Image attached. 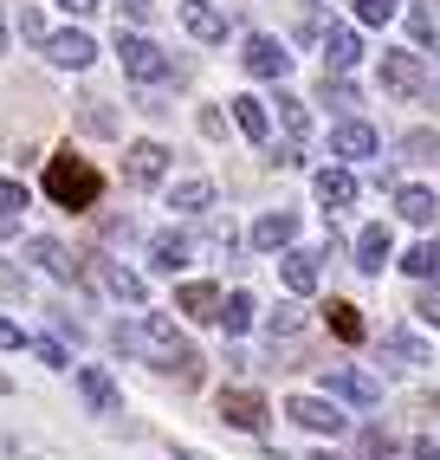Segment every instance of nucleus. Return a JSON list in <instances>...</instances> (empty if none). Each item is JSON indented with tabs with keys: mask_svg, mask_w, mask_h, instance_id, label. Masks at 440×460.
<instances>
[{
	"mask_svg": "<svg viewBox=\"0 0 440 460\" xmlns=\"http://www.w3.org/2000/svg\"><path fill=\"white\" fill-rule=\"evenodd\" d=\"M117 7L130 13V20H149V13H155V0H117Z\"/></svg>",
	"mask_w": 440,
	"mask_h": 460,
	"instance_id": "obj_41",
	"label": "nucleus"
},
{
	"mask_svg": "<svg viewBox=\"0 0 440 460\" xmlns=\"http://www.w3.org/2000/svg\"><path fill=\"white\" fill-rule=\"evenodd\" d=\"M389 253H395V234H389L383 221L356 234V266H363V272H383V266H389Z\"/></svg>",
	"mask_w": 440,
	"mask_h": 460,
	"instance_id": "obj_18",
	"label": "nucleus"
},
{
	"mask_svg": "<svg viewBox=\"0 0 440 460\" xmlns=\"http://www.w3.org/2000/svg\"><path fill=\"white\" fill-rule=\"evenodd\" d=\"M233 124L253 137V143H266V137H272V117H266V104H260V98H233Z\"/></svg>",
	"mask_w": 440,
	"mask_h": 460,
	"instance_id": "obj_26",
	"label": "nucleus"
},
{
	"mask_svg": "<svg viewBox=\"0 0 440 460\" xmlns=\"http://www.w3.org/2000/svg\"><path fill=\"white\" fill-rule=\"evenodd\" d=\"M304 460H337V454H330V447H318V454H304Z\"/></svg>",
	"mask_w": 440,
	"mask_h": 460,
	"instance_id": "obj_45",
	"label": "nucleus"
},
{
	"mask_svg": "<svg viewBox=\"0 0 440 460\" xmlns=\"http://www.w3.org/2000/svg\"><path fill=\"white\" fill-rule=\"evenodd\" d=\"M7 234H20V208H0V240Z\"/></svg>",
	"mask_w": 440,
	"mask_h": 460,
	"instance_id": "obj_43",
	"label": "nucleus"
},
{
	"mask_svg": "<svg viewBox=\"0 0 440 460\" xmlns=\"http://www.w3.org/2000/svg\"><path fill=\"white\" fill-rule=\"evenodd\" d=\"M356 58H363V33H356V26H330V33H324V66L350 72Z\"/></svg>",
	"mask_w": 440,
	"mask_h": 460,
	"instance_id": "obj_17",
	"label": "nucleus"
},
{
	"mask_svg": "<svg viewBox=\"0 0 440 460\" xmlns=\"http://www.w3.org/2000/svg\"><path fill=\"white\" fill-rule=\"evenodd\" d=\"M123 175H130V189H155V181H163L169 175V149L163 143H130V149H123Z\"/></svg>",
	"mask_w": 440,
	"mask_h": 460,
	"instance_id": "obj_7",
	"label": "nucleus"
},
{
	"mask_svg": "<svg viewBox=\"0 0 440 460\" xmlns=\"http://www.w3.org/2000/svg\"><path fill=\"white\" fill-rule=\"evenodd\" d=\"M401 149H408V156H421V163H440V137L434 130H408Z\"/></svg>",
	"mask_w": 440,
	"mask_h": 460,
	"instance_id": "obj_33",
	"label": "nucleus"
},
{
	"mask_svg": "<svg viewBox=\"0 0 440 460\" xmlns=\"http://www.w3.org/2000/svg\"><path fill=\"white\" fill-rule=\"evenodd\" d=\"M0 52H7V26H0Z\"/></svg>",
	"mask_w": 440,
	"mask_h": 460,
	"instance_id": "obj_46",
	"label": "nucleus"
},
{
	"mask_svg": "<svg viewBox=\"0 0 440 460\" xmlns=\"http://www.w3.org/2000/svg\"><path fill=\"white\" fill-rule=\"evenodd\" d=\"M117 344H136V350H149L155 370H169V376H181V383H201V357H195V344L175 331L169 312H143L136 331H117Z\"/></svg>",
	"mask_w": 440,
	"mask_h": 460,
	"instance_id": "obj_1",
	"label": "nucleus"
},
{
	"mask_svg": "<svg viewBox=\"0 0 440 460\" xmlns=\"http://www.w3.org/2000/svg\"><path fill=\"white\" fill-rule=\"evenodd\" d=\"M408 454H415V460H440V441H434V435H421V441H408Z\"/></svg>",
	"mask_w": 440,
	"mask_h": 460,
	"instance_id": "obj_40",
	"label": "nucleus"
},
{
	"mask_svg": "<svg viewBox=\"0 0 440 460\" xmlns=\"http://www.w3.org/2000/svg\"><path fill=\"white\" fill-rule=\"evenodd\" d=\"M324 383H330V395H343V402H356V409L383 402V383L363 376V370H324Z\"/></svg>",
	"mask_w": 440,
	"mask_h": 460,
	"instance_id": "obj_13",
	"label": "nucleus"
},
{
	"mask_svg": "<svg viewBox=\"0 0 440 460\" xmlns=\"http://www.w3.org/2000/svg\"><path fill=\"white\" fill-rule=\"evenodd\" d=\"M78 124H84V130H91V137H110V130H117V117H110V111H104V104H98V98H91V104H84V111H78Z\"/></svg>",
	"mask_w": 440,
	"mask_h": 460,
	"instance_id": "obj_34",
	"label": "nucleus"
},
{
	"mask_svg": "<svg viewBox=\"0 0 440 460\" xmlns=\"http://www.w3.org/2000/svg\"><path fill=\"white\" fill-rule=\"evenodd\" d=\"M383 350H389L395 370H415V363H427V344H421V337H408V331H389Z\"/></svg>",
	"mask_w": 440,
	"mask_h": 460,
	"instance_id": "obj_25",
	"label": "nucleus"
},
{
	"mask_svg": "<svg viewBox=\"0 0 440 460\" xmlns=\"http://www.w3.org/2000/svg\"><path fill=\"white\" fill-rule=\"evenodd\" d=\"M72 383H78V395L91 402V415H123V389L110 383V370H98V363H78Z\"/></svg>",
	"mask_w": 440,
	"mask_h": 460,
	"instance_id": "obj_6",
	"label": "nucleus"
},
{
	"mask_svg": "<svg viewBox=\"0 0 440 460\" xmlns=\"http://www.w3.org/2000/svg\"><path fill=\"white\" fill-rule=\"evenodd\" d=\"M266 331L272 337H292V331H304V312H298V305H278V312L266 318Z\"/></svg>",
	"mask_w": 440,
	"mask_h": 460,
	"instance_id": "obj_35",
	"label": "nucleus"
},
{
	"mask_svg": "<svg viewBox=\"0 0 440 460\" xmlns=\"http://www.w3.org/2000/svg\"><path fill=\"white\" fill-rule=\"evenodd\" d=\"M104 286H110V298H123V305H143V298H149L143 272H130V266H104Z\"/></svg>",
	"mask_w": 440,
	"mask_h": 460,
	"instance_id": "obj_27",
	"label": "nucleus"
},
{
	"mask_svg": "<svg viewBox=\"0 0 440 460\" xmlns=\"http://www.w3.org/2000/svg\"><path fill=\"white\" fill-rule=\"evenodd\" d=\"M311 189H318L324 208H350V201H356V175H350V169H318Z\"/></svg>",
	"mask_w": 440,
	"mask_h": 460,
	"instance_id": "obj_20",
	"label": "nucleus"
},
{
	"mask_svg": "<svg viewBox=\"0 0 440 460\" xmlns=\"http://www.w3.org/2000/svg\"><path fill=\"white\" fill-rule=\"evenodd\" d=\"M415 312H421V324H434V331H440V298H421Z\"/></svg>",
	"mask_w": 440,
	"mask_h": 460,
	"instance_id": "obj_42",
	"label": "nucleus"
},
{
	"mask_svg": "<svg viewBox=\"0 0 440 460\" xmlns=\"http://www.w3.org/2000/svg\"><path fill=\"white\" fill-rule=\"evenodd\" d=\"M253 318H260V298H253V292H227V305H220V324H227V337L253 331Z\"/></svg>",
	"mask_w": 440,
	"mask_h": 460,
	"instance_id": "obj_21",
	"label": "nucleus"
},
{
	"mask_svg": "<svg viewBox=\"0 0 440 460\" xmlns=\"http://www.w3.org/2000/svg\"><path fill=\"white\" fill-rule=\"evenodd\" d=\"M46 195L58 201V208H98V195H104V175L91 169L84 156H52V169H46Z\"/></svg>",
	"mask_w": 440,
	"mask_h": 460,
	"instance_id": "obj_2",
	"label": "nucleus"
},
{
	"mask_svg": "<svg viewBox=\"0 0 440 460\" xmlns=\"http://www.w3.org/2000/svg\"><path fill=\"white\" fill-rule=\"evenodd\" d=\"M292 240H298V214H286V208L253 221V247L260 253H278V247H292Z\"/></svg>",
	"mask_w": 440,
	"mask_h": 460,
	"instance_id": "obj_16",
	"label": "nucleus"
},
{
	"mask_svg": "<svg viewBox=\"0 0 440 460\" xmlns=\"http://www.w3.org/2000/svg\"><path fill=\"white\" fill-rule=\"evenodd\" d=\"M395 208H401V221H415V227H434V214H440L434 189H401V195H395Z\"/></svg>",
	"mask_w": 440,
	"mask_h": 460,
	"instance_id": "obj_24",
	"label": "nucleus"
},
{
	"mask_svg": "<svg viewBox=\"0 0 440 460\" xmlns=\"http://www.w3.org/2000/svg\"><path fill=\"white\" fill-rule=\"evenodd\" d=\"M26 350H33V357L46 363V370H72V357H66V344H58V337H33Z\"/></svg>",
	"mask_w": 440,
	"mask_h": 460,
	"instance_id": "obj_31",
	"label": "nucleus"
},
{
	"mask_svg": "<svg viewBox=\"0 0 440 460\" xmlns=\"http://www.w3.org/2000/svg\"><path fill=\"white\" fill-rule=\"evenodd\" d=\"M383 84L395 91V98H421L427 91V72L415 52H383Z\"/></svg>",
	"mask_w": 440,
	"mask_h": 460,
	"instance_id": "obj_9",
	"label": "nucleus"
},
{
	"mask_svg": "<svg viewBox=\"0 0 440 460\" xmlns=\"http://www.w3.org/2000/svg\"><path fill=\"white\" fill-rule=\"evenodd\" d=\"M240 66L253 72V78H286V72H292V52L278 46L272 33H253V40H246V52H240Z\"/></svg>",
	"mask_w": 440,
	"mask_h": 460,
	"instance_id": "obj_8",
	"label": "nucleus"
},
{
	"mask_svg": "<svg viewBox=\"0 0 440 460\" xmlns=\"http://www.w3.org/2000/svg\"><path fill=\"white\" fill-rule=\"evenodd\" d=\"M324 318H330V331L343 337V344H363V312H356V305L330 298V305H324Z\"/></svg>",
	"mask_w": 440,
	"mask_h": 460,
	"instance_id": "obj_29",
	"label": "nucleus"
},
{
	"mask_svg": "<svg viewBox=\"0 0 440 460\" xmlns=\"http://www.w3.org/2000/svg\"><path fill=\"white\" fill-rule=\"evenodd\" d=\"M401 272H408V279H434V272H440V247H434V240H415V247L401 253Z\"/></svg>",
	"mask_w": 440,
	"mask_h": 460,
	"instance_id": "obj_30",
	"label": "nucleus"
},
{
	"mask_svg": "<svg viewBox=\"0 0 440 460\" xmlns=\"http://www.w3.org/2000/svg\"><path fill=\"white\" fill-rule=\"evenodd\" d=\"M117 66L130 72L136 84H163V78H169V52L155 46V40H143V33H123V26H117Z\"/></svg>",
	"mask_w": 440,
	"mask_h": 460,
	"instance_id": "obj_3",
	"label": "nucleus"
},
{
	"mask_svg": "<svg viewBox=\"0 0 440 460\" xmlns=\"http://www.w3.org/2000/svg\"><path fill=\"white\" fill-rule=\"evenodd\" d=\"M26 344H33V337H26L13 318H0V350H26Z\"/></svg>",
	"mask_w": 440,
	"mask_h": 460,
	"instance_id": "obj_37",
	"label": "nucleus"
},
{
	"mask_svg": "<svg viewBox=\"0 0 440 460\" xmlns=\"http://www.w3.org/2000/svg\"><path fill=\"white\" fill-rule=\"evenodd\" d=\"M272 104H278V124H286V137H292V143L304 149V137H311V111H304V98H292V91H278Z\"/></svg>",
	"mask_w": 440,
	"mask_h": 460,
	"instance_id": "obj_22",
	"label": "nucleus"
},
{
	"mask_svg": "<svg viewBox=\"0 0 440 460\" xmlns=\"http://www.w3.org/2000/svg\"><path fill=\"white\" fill-rule=\"evenodd\" d=\"M324 104H337V111H356V84L343 78V72H337V78L324 72Z\"/></svg>",
	"mask_w": 440,
	"mask_h": 460,
	"instance_id": "obj_32",
	"label": "nucleus"
},
{
	"mask_svg": "<svg viewBox=\"0 0 440 460\" xmlns=\"http://www.w3.org/2000/svg\"><path fill=\"white\" fill-rule=\"evenodd\" d=\"M181 26H188L201 46H220V40H227V13H220L214 0H181Z\"/></svg>",
	"mask_w": 440,
	"mask_h": 460,
	"instance_id": "obj_11",
	"label": "nucleus"
},
{
	"mask_svg": "<svg viewBox=\"0 0 440 460\" xmlns=\"http://www.w3.org/2000/svg\"><path fill=\"white\" fill-rule=\"evenodd\" d=\"M0 208H26V181H7V175H0Z\"/></svg>",
	"mask_w": 440,
	"mask_h": 460,
	"instance_id": "obj_39",
	"label": "nucleus"
},
{
	"mask_svg": "<svg viewBox=\"0 0 440 460\" xmlns=\"http://www.w3.org/2000/svg\"><path fill=\"white\" fill-rule=\"evenodd\" d=\"M58 7H66V13H91L98 0H58Z\"/></svg>",
	"mask_w": 440,
	"mask_h": 460,
	"instance_id": "obj_44",
	"label": "nucleus"
},
{
	"mask_svg": "<svg viewBox=\"0 0 440 460\" xmlns=\"http://www.w3.org/2000/svg\"><path fill=\"white\" fill-rule=\"evenodd\" d=\"M26 253H33V260H40V266L52 272V279H66V286H78V279H84L78 253H66V247H58L52 234H33V240H26Z\"/></svg>",
	"mask_w": 440,
	"mask_h": 460,
	"instance_id": "obj_10",
	"label": "nucleus"
},
{
	"mask_svg": "<svg viewBox=\"0 0 440 460\" xmlns=\"http://www.w3.org/2000/svg\"><path fill=\"white\" fill-rule=\"evenodd\" d=\"M330 149H337L343 163H369L375 156V130L363 124V117H343V124L330 130Z\"/></svg>",
	"mask_w": 440,
	"mask_h": 460,
	"instance_id": "obj_12",
	"label": "nucleus"
},
{
	"mask_svg": "<svg viewBox=\"0 0 440 460\" xmlns=\"http://www.w3.org/2000/svg\"><path fill=\"white\" fill-rule=\"evenodd\" d=\"M220 305H227V298H220L207 279H195V286H181V292H175V312H181V318H195V324H207V318L220 324Z\"/></svg>",
	"mask_w": 440,
	"mask_h": 460,
	"instance_id": "obj_15",
	"label": "nucleus"
},
{
	"mask_svg": "<svg viewBox=\"0 0 440 460\" xmlns=\"http://www.w3.org/2000/svg\"><path fill=\"white\" fill-rule=\"evenodd\" d=\"M46 58H52V66H66V72H84L91 58H98V46H91V33H52Z\"/></svg>",
	"mask_w": 440,
	"mask_h": 460,
	"instance_id": "obj_14",
	"label": "nucleus"
},
{
	"mask_svg": "<svg viewBox=\"0 0 440 460\" xmlns=\"http://www.w3.org/2000/svg\"><path fill=\"white\" fill-rule=\"evenodd\" d=\"M169 208H181V214H207L214 208V181H175V189H169Z\"/></svg>",
	"mask_w": 440,
	"mask_h": 460,
	"instance_id": "obj_23",
	"label": "nucleus"
},
{
	"mask_svg": "<svg viewBox=\"0 0 440 460\" xmlns=\"http://www.w3.org/2000/svg\"><path fill=\"white\" fill-rule=\"evenodd\" d=\"M220 421H227V428H240V435H260V428H266V395L260 389H220Z\"/></svg>",
	"mask_w": 440,
	"mask_h": 460,
	"instance_id": "obj_4",
	"label": "nucleus"
},
{
	"mask_svg": "<svg viewBox=\"0 0 440 460\" xmlns=\"http://www.w3.org/2000/svg\"><path fill=\"white\" fill-rule=\"evenodd\" d=\"M286 415H292L298 428H311V435H343V428H350V415H343L337 402H324V395H292Z\"/></svg>",
	"mask_w": 440,
	"mask_h": 460,
	"instance_id": "obj_5",
	"label": "nucleus"
},
{
	"mask_svg": "<svg viewBox=\"0 0 440 460\" xmlns=\"http://www.w3.org/2000/svg\"><path fill=\"white\" fill-rule=\"evenodd\" d=\"M278 272H286V286H292L298 298H304V292H318V253H304V247H286Z\"/></svg>",
	"mask_w": 440,
	"mask_h": 460,
	"instance_id": "obj_19",
	"label": "nucleus"
},
{
	"mask_svg": "<svg viewBox=\"0 0 440 460\" xmlns=\"http://www.w3.org/2000/svg\"><path fill=\"white\" fill-rule=\"evenodd\" d=\"M356 20L363 26H389L395 20V0H356Z\"/></svg>",
	"mask_w": 440,
	"mask_h": 460,
	"instance_id": "obj_36",
	"label": "nucleus"
},
{
	"mask_svg": "<svg viewBox=\"0 0 440 460\" xmlns=\"http://www.w3.org/2000/svg\"><path fill=\"white\" fill-rule=\"evenodd\" d=\"M149 260L163 266V272H181L188 266V234H155L149 240Z\"/></svg>",
	"mask_w": 440,
	"mask_h": 460,
	"instance_id": "obj_28",
	"label": "nucleus"
},
{
	"mask_svg": "<svg viewBox=\"0 0 440 460\" xmlns=\"http://www.w3.org/2000/svg\"><path fill=\"white\" fill-rule=\"evenodd\" d=\"M20 33H26V40H40V46L52 40V33H46V20H40L33 7H20Z\"/></svg>",
	"mask_w": 440,
	"mask_h": 460,
	"instance_id": "obj_38",
	"label": "nucleus"
}]
</instances>
